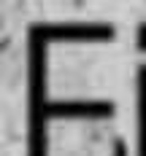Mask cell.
<instances>
[{"label":"cell","mask_w":146,"mask_h":156,"mask_svg":"<svg viewBox=\"0 0 146 156\" xmlns=\"http://www.w3.org/2000/svg\"><path fill=\"white\" fill-rule=\"evenodd\" d=\"M46 38L30 27V156H46Z\"/></svg>","instance_id":"6da1fadb"},{"label":"cell","mask_w":146,"mask_h":156,"mask_svg":"<svg viewBox=\"0 0 146 156\" xmlns=\"http://www.w3.org/2000/svg\"><path fill=\"white\" fill-rule=\"evenodd\" d=\"M111 113V102H46L43 121L49 119H108Z\"/></svg>","instance_id":"7a4b0ae2"},{"label":"cell","mask_w":146,"mask_h":156,"mask_svg":"<svg viewBox=\"0 0 146 156\" xmlns=\"http://www.w3.org/2000/svg\"><path fill=\"white\" fill-rule=\"evenodd\" d=\"M138 73V156H146V67Z\"/></svg>","instance_id":"3957f363"}]
</instances>
